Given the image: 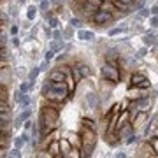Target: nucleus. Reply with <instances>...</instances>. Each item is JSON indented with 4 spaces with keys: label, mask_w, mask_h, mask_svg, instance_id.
<instances>
[{
    "label": "nucleus",
    "mask_w": 158,
    "mask_h": 158,
    "mask_svg": "<svg viewBox=\"0 0 158 158\" xmlns=\"http://www.w3.org/2000/svg\"><path fill=\"white\" fill-rule=\"evenodd\" d=\"M60 104H54V102H49V104L42 105L41 113H39V126H41L42 132V139L48 137L53 130L56 128V123L60 119V109H58Z\"/></svg>",
    "instance_id": "f257e3e1"
},
{
    "label": "nucleus",
    "mask_w": 158,
    "mask_h": 158,
    "mask_svg": "<svg viewBox=\"0 0 158 158\" xmlns=\"http://www.w3.org/2000/svg\"><path fill=\"white\" fill-rule=\"evenodd\" d=\"M48 81H53V83L67 81V76H65V72H63V69H53L51 72L48 74Z\"/></svg>",
    "instance_id": "6e6552de"
},
{
    "label": "nucleus",
    "mask_w": 158,
    "mask_h": 158,
    "mask_svg": "<svg viewBox=\"0 0 158 158\" xmlns=\"http://www.w3.org/2000/svg\"><path fill=\"white\" fill-rule=\"evenodd\" d=\"M60 147H62V156H67V155H69V151L74 147V144L70 142V139H69V137H65V139H60Z\"/></svg>",
    "instance_id": "9d476101"
},
{
    "label": "nucleus",
    "mask_w": 158,
    "mask_h": 158,
    "mask_svg": "<svg viewBox=\"0 0 158 158\" xmlns=\"http://www.w3.org/2000/svg\"><path fill=\"white\" fill-rule=\"evenodd\" d=\"M30 88H32V84H30V83H21L20 91H21V93H26V91H28Z\"/></svg>",
    "instance_id": "5701e85b"
},
{
    "label": "nucleus",
    "mask_w": 158,
    "mask_h": 158,
    "mask_svg": "<svg viewBox=\"0 0 158 158\" xmlns=\"http://www.w3.org/2000/svg\"><path fill=\"white\" fill-rule=\"evenodd\" d=\"M77 39H81V41H91V39H95V33L93 32L79 30L77 32Z\"/></svg>",
    "instance_id": "4468645a"
},
{
    "label": "nucleus",
    "mask_w": 158,
    "mask_h": 158,
    "mask_svg": "<svg viewBox=\"0 0 158 158\" xmlns=\"http://www.w3.org/2000/svg\"><path fill=\"white\" fill-rule=\"evenodd\" d=\"M72 70L76 81H81V79H86V77L91 76V69L86 63H76V65H72Z\"/></svg>",
    "instance_id": "423d86ee"
},
{
    "label": "nucleus",
    "mask_w": 158,
    "mask_h": 158,
    "mask_svg": "<svg viewBox=\"0 0 158 158\" xmlns=\"http://www.w3.org/2000/svg\"><path fill=\"white\" fill-rule=\"evenodd\" d=\"M151 26H158V16H153V18H151Z\"/></svg>",
    "instance_id": "2f4dec72"
},
{
    "label": "nucleus",
    "mask_w": 158,
    "mask_h": 158,
    "mask_svg": "<svg viewBox=\"0 0 158 158\" xmlns=\"http://www.w3.org/2000/svg\"><path fill=\"white\" fill-rule=\"evenodd\" d=\"M142 42H144L146 46L155 44V35H153V33H146V35H144V39H142Z\"/></svg>",
    "instance_id": "a211bd4d"
},
{
    "label": "nucleus",
    "mask_w": 158,
    "mask_h": 158,
    "mask_svg": "<svg viewBox=\"0 0 158 158\" xmlns=\"http://www.w3.org/2000/svg\"><path fill=\"white\" fill-rule=\"evenodd\" d=\"M39 72H41V69L37 67V69H32L30 74H28V81H35L37 79V76H39Z\"/></svg>",
    "instance_id": "6ab92c4d"
},
{
    "label": "nucleus",
    "mask_w": 158,
    "mask_h": 158,
    "mask_svg": "<svg viewBox=\"0 0 158 158\" xmlns=\"http://www.w3.org/2000/svg\"><path fill=\"white\" fill-rule=\"evenodd\" d=\"M9 155H11V156H16V158H18V156H21V151H20V147H14V149L11 151Z\"/></svg>",
    "instance_id": "cd10ccee"
},
{
    "label": "nucleus",
    "mask_w": 158,
    "mask_h": 158,
    "mask_svg": "<svg viewBox=\"0 0 158 158\" xmlns=\"http://www.w3.org/2000/svg\"><path fill=\"white\" fill-rule=\"evenodd\" d=\"M118 2L125 4V5H128V7H134V5H135V0H118Z\"/></svg>",
    "instance_id": "bb28decb"
},
{
    "label": "nucleus",
    "mask_w": 158,
    "mask_h": 158,
    "mask_svg": "<svg viewBox=\"0 0 158 158\" xmlns=\"http://www.w3.org/2000/svg\"><path fill=\"white\" fill-rule=\"evenodd\" d=\"M121 32H125V28H111L109 35H116V33H121Z\"/></svg>",
    "instance_id": "c85d7f7f"
},
{
    "label": "nucleus",
    "mask_w": 158,
    "mask_h": 158,
    "mask_svg": "<svg viewBox=\"0 0 158 158\" xmlns=\"http://www.w3.org/2000/svg\"><path fill=\"white\" fill-rule=\"evenodd\" d=\"M134 134V123H130V121H126V123H123V125L118 128V135H119V139H125V137H130Z\"/></svg>",
    "instance_id": "1a4fd4ad"
},
{
    "label": "nucleus",
    "mask_w": 158,
    "mask_h": 158,
    "mask_svg": "<svg viewBox=\"0 0 158 158\" xmlns=\"http://www.w3.org/2000/svg\"><path fill=\"white\" fill-rule=\"evenodd\" d=\"M11 33H12V35H16V33H18V26H16V25H14V26H11Z\"/></svg>",
    "instance_id": "e433bc0d"
},
{
    "label": "nucleus",
    "mask_w": 158,
    "mask_h": 158,
    "mask_svg": "<svg viewBox=\"0 0 158 158\" xmlns=\"http://www.w3.org/2000/svg\"><path fill=\"white\" fill-rule=\"evenodd\" d=\"M144 54H146V48H142V49L139 51V56H144Z\"/></svg>",
    "instance_id": "ea45409f"
},
{
    "label": "nucleus",
    "mask_w": 158,
    "mask_h": 158,
    "mask_svg": "<svg viewBox=\"0 0 158 158\" xmlns=\"http://www.w3.org/2000/svg\"><path fill=\"white\" fill-rule=\"evenodd\" d=\"M12 44H14V46H20V39H18V37H12Z\"/></svg>",
    "instance_id": "4c0bfd02"
},
{
    "label": "nucleus",
    "mask_w": 158,
    "mask_h": 158,
    "mask_svg": "<svg viewBox=\"0 0 158 158\" xmlns=\"http://www.w3.org/2000/svg\"><path fill=\"white\" fill-rule=\"evenodd\" d=\"M100 76H102V79H105V81H109L113 84L119 83V79H121V72H119V69H118V65L114 62H105L102 70H100Z\"/></svg>",
    "instance_id": "20e7f679"
},
{
    "label": "nucleus",
    "mask_w": 158,
    "mask_h": 158,
    "mask_svg": "<svg viewBox=\"0 0 158 158\" xmlns=\"http://www.w3.org/2000/svg\"><path fill=\"white\" fill-rule=\"evenodd\" d=\"M16 102L23 107H26V105L30 104V98H28V95L26 93H21L20 90H18V93H16Z\"/></svg>",
    "instance_id": "f8f14e48"
},
{
    "label": "nucleus",
    "mask_w": 158,
    "mask_h": 158,
    "mask_svg": "<svg viewBox=\"0 0 158 158\" xmlns=\"http://www.w3.org/2000/svg\"><path fill=\"white\" fill-rule=\"evenodd\" d=\"M60 37H62V33H60L58 30L53 32V39H54V41H60Z\"/></svg>",
    "instance_id": "7c9ffc66"
},
{
    "label": "nucleus",
    "mask_w": 158,
    "mask_h": 158,
    "mask_svg": "<svg viewBox=\"0 0 158 158\" xmlns=\"http://www.w3.org/2000/svg\"><path fill=\"white\" fill-rule=\"evenodd\" d=\"M91 20H93L95 25L105 26V25L113 23V20H114V12H113V11H105V9H98L93 16H91Z\"/></svg>",
    "instance_id": "39448f33"
},
{
    "label": "nucleus",
    "mask_w": 158,
    "mask_h": 158,
    "mask_svg": "<svg viewBox=\"0 0 158 158\" xmlns=\"http://www.w3.org/2000/svg\"><path fill=\"white\" fill-rule=\"evenodd\" d=\"M97 142V135H95V128L88 125H81L79 128V146H81V156H90Z\"/></svg>",
    "instance_id": "7ed1b4c3"
},
{
    "label": "nucleus",
    "mask_w": 158,
    "mask_h": 158,
    "mask_svg": "<svg viewBox=\"0 0 158 158\" xmlns=\"http://www.w3.org/2000/svg\"><path fill=\"white\" fill-rule=\"evenodd\" d=\"M102 2H113V0H102Z\"/></svg>",
    "instance_id": "a19ab883"
},
{
    "label": "nucleus",
    "mask_w": 158,
    "mask_h": 158,
    "mask_svg": "<svg viewBox=\"0 0 158 158\" xmlns=\"http://www.w3.org/2000/svg\"><path fill=\"white\" fill-rule=\"evenodd\" d=\"M48 7H49V4H48V0H42V4H41V9H48Z\"/></svg>",
    "instance_id": "473e14b6"
},
{
    "label": "nucleus",
    "mask_w": 158,
    "mask_h": 158,
    "mask_svg": "<svg viewBox=\"0 0 158 158\" xmlns=\"http://www.w3.org/2000/svg\"><path fill=\"white\" fill-rule=\"evenodd\" d=\"M149 144L153 146V149H155V155H158V135H149Z\"/></svg>",
    "instance_id": "f3484780"
},
{
    "label": "nucleus",
    "mask_w": 158,
    "mask_h": 158,
    "mask_svg": "<svg viewBox=\"0 0 158 158\" xmlns=\"http://www.w3.org/2000/svg\"><path fill=\"white\" fill-rule=\"evenodd\" d=\"M32 126H33V125H32V121H30V119H26V121H25V128L28 130V128H32Z\"/></svg>",
    "instance_id": "c9c22d12"
},
{
    "label": "nucleus",
    "mask_w": 158,
    "mask_h": 158,
    "mask_svg": "<svg viewBox=\"0 0 158 158\" xmlns=\"http://www.w3.org/2000/svg\"><path fill=\"white\" fill-rule=\"evenodd\" d=\"M74 28V26H72ZM72 28H65V30H63V37H67V39H70V37H72Z\"/></svg>",
    "instance_id": "a878e982"
},
{
    "label": "nucleus",
    "mask_w": 158,
    "mask_h": 158,
    "mask_svg": "<svg viewBox=\"0 0 158 158\" xmlns=\"http://www.w3.org/2000/svg\"><path fill=\"white\" fill-rule=\"evenodd\" d=\"M25 142H26V141H25V137L21 135V137H16V139H14V147H23L25 146Z\"/></svg>",
    "instance_id": "aec40b11"
},
{
    "label": "nucleus",
    "mask_w": 158,
    "mask_h": 158,
    "mask_svg": "<svg viewBox=\"0 0 158 158\" xmlns=\"http://www.w3.org/2000/svg\"><path fill=\"white\" fill-rule=\"evenodd\" d=\"M151 14H153V16H158V4L153 7V9H151Z\"/></svg>",
    "instance_id": "72a5a7b5"
},
{
    "label": "nucleus",
    "mask_w": 158,
    "mask_h": 158,
    "mask_svg": "<svg viewBox=\"0 0 158 158\" xmlns=\"http://www.w3.org/2000/svg\"><path fill=\"white\" fill-rule=\"evenodd\" d=\"M130 83H132V86H137V88H149L151 86V83H149V79H147L146 76L142 72H134L132 74V77H130Z\"/></svg>",
    "instance_id": "0eeeda50"
},
{
    "label": "nucleus",
    "mask_w": 158,
    "mask_h": 158,
    "mask_svg": "<svg viewBox=\"0 0 158 158\" xmlns=\"http://www.w3.org/2000/svg\"><path fill=\"white\" fill-rule=\"evenodd\" d=\"M49 26H51V28H58V25H60V21H58V18H54V16H51V18H49Z\"/></svg>",
    "instance_id": "412c9836"
},
{
    "label": "nucleus",
    "mask_w": 158,
    "mask_h": 158,
    "mask_svg": "<svg viewBox=\"0 0 158 158\" xmlns=\"http://www.w3.org/2000/svg\"><path fill=\"white\" fill-rule=\"evenodd\" d=\"M70 25H72L74 28H79L83 23H81V20H79V18H72V20H70Z\"/></svg>",
    "instance_id": "b1692460"
},
{
    "label": "nucleus",
    "mask_w": 158,
    "mask_h": 158,
    "mask_svg": "<svg viewBox=\"0 0 158 158\" xmlns=\"http://www.w3.org/2000/svg\"><path fill=\"white\" fill-rule=\"evenodd\" d=\"M135 141H137V137L134 135V134H132V135H130V137H126V144H134Z\"/></svg>",
    "instance_id": "c756f323"
},
{
    "label": "nucleus",
    "mask_w": 158,
    "mask_h": 158,
    "mask_svg": "<svg viewBox=\"0 0 158 158\" xmlns=\"http://www.w3.org/2000/svg\"><path fill=\"white\" fill-rule=\"evenodd\" d=\"M70 88L67 81H60V83H53V81H48L46 79V84L42 86V95L49 100V102H54V104H63L69 97H70Z\"/></svg>",
    "instance_id": "f03ea898"
},
{
    "label": "nucleus",
    "mask_w": 158,
    "mask_h": 158,
    "mask_svg": "<svg viewBox=\"0 0 158 158\" xmlns=\"http://www.w3.org/2000/svg\"><path fill=\"white\" fill-rule=\"evenodd\" d=\"M116 156H118V158H125V153H123V151H118V153H116Z\"/></svg>",
    "instance_id": "58836bf2"
},
{
    "label": "nucleus",
    "mask_w": 158,
    "mask_h": 158,
    "mask_svg": "<svg viewBox=\"0 0 158 158\" xmlns=\"http://www.w3.org/2000/svg\"><path fill=\"white\" fill-rule=\"evenodd\" d=\"M35 16H37V7H35V5H30L28 11H26V20L32 21V20H35Z\"/></svg>",
    "instance_id": "dca6fc26"
},
{
    "label": "nucleus",
    "mask_w": 158,
    "mask_h": 158,
    "mask_svg": "<svg viewBox=\"0 0 158 158\" xmlns=\"http://www.w3.org/2000/svg\"><path fill=\"white\" fill-rule=\"evenodd\" d=\"M48 63H49V60H46V62L42 63L41 67H39V69H41V70H46V69H48Z\"/></svg>",
    "instance_id": "f704fd0d"
},
{
    "label": "nucleus",
    "mask_w": 158,
    "mask_h": 158,
    "mask_svg": "<svg viewBox=\"0 0 158 158\" xmlns=\"http://www.w3.org/2000/svg\"><path fill=\"white\" fill-rule=\"evenodd\" d=\"M86 104H88V107H91V109H95V107L98 105V100H97V95H95L93 91L86 93Z\"/></svg>",
    "instance_id": "ddd939ff"
},
{
    "label": "nucleus",
    "mask_w": 158,
    "mask_h": 158,
    "mask_svg": "<svg viewBox=\"0 0 158 158\" xmlns=\"http://www.w3.org/2000/svg\"><path fill=\"white\" fill-rule=\"evenodd\" d=\"M30 113H32L30 109H25V111H23V113H21V114L16 118V126H20L21 123H25V121L30 118Z\"/></svg>",
    "instance_id": "2eb2a0df"
},
{
    "label": "nucleus",
    "mask_w": 158,
    "mask_h": 158,
    "mask_svg": "<svg viewBox=\"0 0 158 158\" xmlns=\"http://www.w3.org/2000/svg\"><path fill=\"white\" fill-rule=\"evenodd\" d=\"M149 104H151V102H149V98H147V97H139V98H137V102H135V105L141 109V111H144V113L149 109Z\"/></svg>",
    "instance_id": "9b49d317"
},
{
    "label": "nucleus",
    "mask_w": 158,
    "mask_h": 158,
    "mask_svg": "<svg viewBox=\"0 0 158 158\" xmlns=\"http://www.w3.org/2000/svg\"><path fill=\"white\" fill-rule=\"evenodd\" d=\"M54 49H51V48H49V49H48V53H46V60H53V58H54Z\"/></svg>",
    "instance_id": "393cba45"
},
{
    "label": "nucleus",
    "mask_w": 158,
    "mask_h": 158,
    "mask_svg": "<svg viewBox=\"0 0 158 158\" xmlns=\"http://www.w3.org/2000/svg\"><path fill=\"white\" fill-rule=\"evenodd\" d=\"M149 12H151L149 9H146V7H141V11H139V18H147V16H149Z\"/></svg>",
    "instance_id": "4be33fe9"
},
{
    "label": "nucleus",
    "mask_w": 158,
    "mask_h": 158,
    "mask_svg": "<svg viewBox=\"0 0 158 158\" xmlns=\"http://www.w3.org/2000/svg\"><path fill=\"white\" fill-rule=\"evenodd\" d=\"M135 2H139V0H135Z\"/></svg>",
    "instance_id": "79ce46f5"
}]
</instances>
